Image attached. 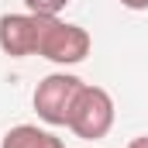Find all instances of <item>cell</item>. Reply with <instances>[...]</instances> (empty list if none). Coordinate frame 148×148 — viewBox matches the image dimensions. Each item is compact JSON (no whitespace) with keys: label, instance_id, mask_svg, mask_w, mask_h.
I'll use <instances>...</instances> for the list:
<instances>
[{"label":"cell","instance_id":"obj_1","mask_svg":"<svg viewBox=\"0 0 148 148\" xmlns=\"http://www.w3.org/2000/svg\"><path fill=\"white\" fill-rule=\"evenodd\" d=\"M83 79L73 73H52L38 83L35 90V110L45 124L52 127H69V117H73V107L83 93Z\"/></svg>","mask_w":148,"mask_h":148},{"label":"cell","instance_id":"obj_2","mask_svg":"<svg viewBox=\"0 0 148 148\" xmlns=\"http://www.w3.org/2000/svg\"><path fill=\"white\" fill-rule=\"evenodd\" d=\"M90 45H93V38L86 28L69 24L62 17H45V28L38 38V55L55 66H76L90 55Z\"/></svg>","mask_w":148,"mask_h":148},{"label":"cell","instance_id":"obj_3","mask_svg":"<svg viewBox=\"0 0 148 148\" xmlns=\"http://www.w3.org/2000/svg\"><path fill=\"white\" fill-rule=\"evenodd\" d=\"M114 97L103 90V86H83L79 100L73 107V117H69V131L83 141H100L107 138V131L114 127Z\"/></svg>","mask_w":148,"mask_h":148},{"label":"cell","instance_id":"obj_4","mask_svg":"<svg viewBox=\"0 0 148 148\" xmlns=\"http://www.w3.org/2000/svg\"><path fill=\"white\" fill-rule=\"evenodd\" d=\"M45 28V14H3L0 17V48L14 59L38 55V38Z\"/></svg>","mask_w":148,"mask_h":148},{"label":"cell","instance_id":"obj_5","mask_svg":"<svg viewBox=\"0 0 148 148\" xmlns=\"http://www.w3.org/2000/svg\"><path fill=\"white\" fill-rule=\"evenodd\" d=\"M0 148H66L62 138H55L52 131L38 127V124H17L3 134Z\"/></svg>","mask_w":148,"mask_h":148},{"label":"cell","instance_id":"obj_6","mask_svg":"<svg viewBox=\"0 0 148 148\" xmlns=\"http://www.w3.org/2000/svg\"><path fill=\"white\" fill-rule=\"evenodd\" d=\"M31 14H45V17H59V10L69 3V0H24Z\"/></svg>","mask_w":148,"mask_h":148},{"label":"cell","instance_id":"obj_7","mask_svg":"<svg viewBox=\"0 0 148 148\" xmlns=\"http://www.w3.org/2000/svg\"><path fill=\"white\" fill-rule=\"evenodd\" d=\"M127 10H148V0H121Z\"/></svg>","mask_w":148,"mask_h":148},{"label":"cell","instance_id":"obj_8","mask_svg":"<svg viewBox=\"0 0 148 148\" xmlns=\"http://www.w3.org/2000/svg\"><path fill=\"white\" fill-rule=\"evenodd\" d=\"M127 148H148V134H141V138H134Z\"/></svg>","mask_w":148,"mask_h":148}]
</instances>
